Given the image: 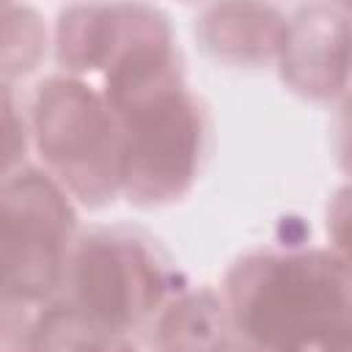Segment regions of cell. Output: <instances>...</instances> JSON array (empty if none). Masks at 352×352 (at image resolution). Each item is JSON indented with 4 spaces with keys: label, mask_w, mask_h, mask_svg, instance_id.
<instances>
[{
    "label": "cell",
    "mask_w": 352,
    "mask_h": 352,
    "mask_svg": "<svg viewBox=\"0 0 352 352\" xmlns=\"http://www.w3.org/2000/svg\"><path fill=\"white\" fill-rule=\"evenodd\" d=\"M19 151V126L11 113V102L6 94H0V176L11 168Z\"/></svg>",
    "instance_id": "obj_8"
},
{
    "label": "cell",
    "mask_w": 352,
    "mask_h": 352,
    "mask_svg": "<svg viewBox=\"0 0 352 352\" xmlns=\"http://www.w3.org/2000/svg\"><path fill=\"white\" fill-rule=\"evenodd\" d=\"M162 352H223L226 327L209 294H192L173 305L160 324Z\"/></svg>",
    "instance_id": "obj_6"
},
{
    "label": "cell",
    "mask_w": 352,
    "mask_h": 352,
    "mask_svg": "<svg viewBox=\"0 0 352 352\" xmlns=\"http://www.w3.org/2000/svg\"><path fill=\"white\" fill-rule=\"evenodd\" d=\"M113 124L104 107L77 82L52 80L38 99L41 151L63 170L80 173L85 165H99L107 148L113 151Z\"/></svg>",
    "instance_id": "obj_5"
},
{
    "label": "cell",
    "mask_w": 352,
    "mask_h": 352,
    "mask_svg": "<svg viewBox=\"0 0 352 352\" xmlns=\"http://www.w3.org/2000/svg\"><path fill=\"white\" fill-rule=\"evenodd\" d=\"M77 294L82 308L104 324H126L157 300V270L148 256L118 239H94L77 258Z\"/></svg>",
    "instance_id": "obj_4"
},
{
    "label": "cell",
    "mask_w": 352,
    "mask_h": 352,
    "mask_svg": "<svg viewBox=\"0 0 352 352\" xmlns=\"http://www.w3.org/2000/svg\"><path fill=\"white\" fill-rule=\"evenodd\" d=\"M69 209L58 190L30 173L0 195V292L38 297L52 289Z\"/></svg>",
    "instance_id": "obj_3"
},
{
    "label": "cell",
    "mask_w": 352,
    "mask_h": 352,
    "mask_svg": "<svg viewBox=\"0 0 352 352\" xmlns=\"http://www.w3.org/2000/svg\"><path fill=\"white\" fill-rule=\"evenodd\" d=\"M113 104L129 116L118 176L146 198L179 192L192 176L198 118L184 94L173 88L170 72L154 74Z\"/></svg>",
    "instance_id": "obj_2"
},
{
    "label": "cell",
    "mask_w": 352,
    "mask_h": 352,
    "mask_svg": "<svg viewBox=\"0 0 352 352\" xmlns=\"http://www.w3.org/2000/svg\"><path fill=\"white\" fill-rule=\"evenodd\" d=\"M242 319L275 352H349L346 272L316 253L267 261L250 278Z\"/></svg>",
    "instance_id": "obj_1"
},
{
    "label": "cell",
    "mask_w": 352,
    "mask_h": 352,
    "mask_svg": "<svg viewBox=\"0 0 352 352\" xmlns=\"http://www.w3.org/2000/svg\"><path fill=\"white\" fill-rule=\"evenodd\" d=\"M30 352H110L96 324L80 311H52L41 319Z\"/></svg>",
    "instance_id": "obj_7"
},
{
    "label": "cell",
    "mask_w": 352,
    "mask_h": 352,
    "mask_svg": "<svg viewBox=\"0 0 352 352\" xmlns=\"http://www.w3.org/2000/svg\"><path fill=\"white\" fill-rule=\"evenodd\" d=\"M116 352H135V349H126V346H121V349H116Z\"/></svg>",
    "instance_id": "obj_9"
}]
</instances>
